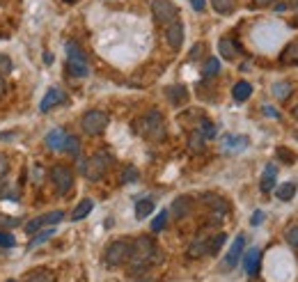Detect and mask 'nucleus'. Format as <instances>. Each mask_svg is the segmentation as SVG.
Returning <instances> with one entry per match:
<instances>
[{
    "label": "nucleus",
    "mask_w": 298,
    "mask_h": 282,
    "mask_svg": "<svg viewBox=\"0 0 298 282\" xmlns=\"http://www.w3.org/2000/svg\"><path fill=\"white\" fill-rule=\"evenodd\" d=\"M156 255V243L151 241V236H138L135 239V243L131 246V264H133V273L140 269H145V266L149 264L151 259H154Z\"/></svg>",
    "instance_id": "f257e3e1"
},
{
    "label": "nucleus",
    "mask_w": 298,
    "mask_h": 282,
    "mask_svg": "<svg viewBox=\"0 0 298 282\" xmlns=\"http://www.w3.org/2000/svg\"><path fill=\"white\" fill-rule=\"evenodd\" d=\"M108 165H110V156L106 154V152H99V154H94L92 158H87V161L83 163V175L90 181H99L101 177L106 175Z\"/></svg>",
    "instance_id": "f03ea898"
},
{
    "label": "nucleus",
    "mask_w": 298,
    "mask_h": 282,
    "mask_svg": "<svg viewBox=\"0 0 298 282\" xmlns=\"http://www.w3.org/2000/svg\"><path fill=\"white\" fill-rule=\"evenodd\" d=\"M106 264L108 266H122L131 259V243L124 239L120 241H112V243L106 248V255H104Z\"/></svg>",
    "instance_id": "7ed1b4c3"
},
{
    "label": "nucleus",
    "mask_w": 298,
    "mask_h": 282,
    "mask_svg": "<svg viewBox=\"0 0 298 282\" xmlns=\"http://www.w3.org/2000/svg\"><path fill=\"white\" fill-rule=\"evenodd\" d=\"M138 131L143 133L145 138H161L165 133V128H163V115H161L158 110L147 112V115H145L143 120L138 122Z\"/></svg>",
    "instance_id": "20e7f679"
},
{
    "label": "nucleus",
    "mask_w": 298,
    "mask_h": 282,
    "mask_svg": "<svg viewBox=\"0 0 298 282\" xmlns=\"http://www.w3.org/2000/svg\"><path fill=\"white\" fill-rule=\"evenodd\" d=\"M151 14H154V18L158 23L170 26V23L177 21L179 9H177V5L170 3V0H151Z\"/></svg>",
    "instance_id": "39448f33"
},
{
    "label": "nucleus",
    "mask_w": 298,
    "mask_h": 282,
    "mask_svg": "<svg viewBox=\"0 0 298 282\" xmlns=\"http://www.w3.org/2000/svg\"><path fill=\"white\" fill-rule=\"evenodd\" d=\"M81 126L87 136H99V133L106 131V126H108V115L101 110H87L81 120Z\"/></svg>",
    "instance_id": "423d86ee"
},
{
    "label": "nucleus",
    "mask_w": 298,
    "mask_h": 282,
    "mask_svg": "<svg viewBox=\"0 0 298 282\" xmlns=\"http://www.w3.org/2000/svg\"><path fill=\"white\" fill-rule=\"evenodd\" d=\"M51 179H53V184H55V188L62 193V195L69 193L71 186H74V175H71V170L67 165H55V167H53Z\"/></svg>",
    "instance_id": "0eeeda50"
},
{
    "label": "nucleus",
    "mask_w": 298,
    "mask_h": 282,
    "mask_svg": "<svg viewBox=\"0 0 298 282\" xmlns=\"http://www.w3.org/2000/svg\"><path fill=\"white\" fill-rule=\"evenodd\" d=\"M243 246H246V236L239 234L236 239H234V243L229 246L227 255H225V259H223V271H232L234 266L239 264V259H241V255H243Z\"/></svg>",
    "instance_id": "6e6552de"
},
{
    "label": "nucleus",
    "mask_w": 298,
    "mask_h": 282,
    "mask_svg": "<svg viewBox=\"0 0 298 282\" xmlns=\"http://www.w3.org/2000/svg\"><path fill=\"white\" fill-rule=\"evenodd\" d=\"M62 101H65V92L57 90V87H51V90L44 94L42 103H39V110H42V112H48L51 108H55L57 103H62Z\"/></svg>",
    "instance_id": "1a4fd4ad"
},
{
    "label": "nucleus",
    "mask_w": 298,
    "mask_h": 282,
    "mask_svg": "<svg viewBox=\"0 0 298 282\" xmlns=\"http://www.w3.org/2000/svg\"><path fill=\"white\" fill-rule=\"evenodd\" d=\"M165 37H168V44L172 48H179L184 44V23L182 21H174L168 26V32H165Z\"/></svg>",
    "instance_id": "9d476101"
},
{
    "label": "nucleus",
    "mask_w": 298,
    "mask_h": 282,
    "mask_svg": "<svg viewBox=\"0 0 298 282\" xmlns=\"http://www.w3.org/2000/svg\"><path fill=\"white\" fill-rule=\"evenodd\" d=\"M260 259H262V250L260 248H250L246 252V259H243V269L248 275H257L260 271Z\"/></svg>",
    "instance_id": "9b49d317"
},
{
    "label": "nucleus",
    "mask_w": 298,
    "mask_h": 282,
    "mask_svg": "<svg viewBox=\"0 0 298 282\" xmlns=\"http://www.w3.org/2000/svg\"><path fill=\"white\" fill-rule=\"evenodd\" d=\"M67 138L69 136H67L62 128H53V131L46 136V147H51V149H55V152H65Z\"/></svg>",
    "instance_id": "f8f14e48"
},
{
    "label": "nucleus",
    "mask_w": 298,
    "mask_h": 282,
    "mask_svg": "<svg viewBox=\"0 0 298 282\" xmlns=\"http://www.w3.org/2000/svg\"><path fill=\"white\" fill-rule=\"evenodd\" d=\"M190 209H193V200H190L188 195H179L177 200L172 202V216L174 218H184V216H188Z\"/></svg>",
    "instance_id": "ddd939ff"
},
{
    "label": "nucleus",
    "mask_w": 298,
    "mask_h": 282,
    "mask_svg": "<svg viewBox=\"0 0 298 282\" xmlns=\"http://www.w3.org/2000/svg\"><path fill=\"white\" fill-rule=\"evenodd\" d=\"M275 179H277V167L275 165H266V167H264V175H262V181H260L262 193L273 191V188H275Z\"/></svg>",
    "instance_id": "4468645a"
},
{
    "label": "nucleus",
    "mask_w": 298,
    "mask_h": 282,
    "mask_svg": "<svg viewBox=\"0 0 298 282\" xmlns=\"http://www.w3.org/2000/svg\"><path fill=\"white\" fill-rule=\"evenodd\" d=\"M165 97L170 99L172 106H182V103L188 99V92H186L184 85H170V87H165Z\"/></svg>",
    "instance_id": "2eb2a0df"
},
{
    "label": "nucleus",
    "mask_w": 298,
    "mask_h": 282,
    "mask_svg": "<svg viewBox=\"0 0 298 282\" xmlns=\"http://www.w3.org/2000/svg\"><path fill=\"white\" fill-rule=\"evenodd\" d=\"M202 202H207V204L211 206L213 211H218V214H227V209H229L227 202H225L221 195H213V193H204V195H202Z\"/></svg>",
    "instance_id": "dca6fc26"
},
{
    "label": "nucleus",
    "mask_w": 298,
    "mask_h": 282,
    "mask_svg": "<svg viewBox=\"0 0 298 282\" xmlns=\"http://www.w3.org/2000/svg\"><path fill=\"white\" fill-rule=\"evenodd\" d=\"M223 147L227 152H241L248 147V138L246 136H227L223 140Z\"/></svg>",
    "instance_id": "f3484780"
},
{
    "label": "nucleus",
    "mask_w": 298,
    "mask_h": 282,
    "mask_svg": "<svg viewBox=\"0 0 298 282\" xmlns=\"http://www.w3.org/2000/svg\"><path fill=\"white\" fill-rule=\"evenodd\" d=\"M67 58H69V62H71V64H87L85 53H83L74 42H67Z\"/></svg>",
    "instance_id": "a211bd4d"
},
{
    "label": "nucleus",
    "mask_w": 298,
    "mask_h": 282,
    "mask_svg": "<svg viewBox=\"0 0 298 282\" xmlns=\"http://www.w3.org/2000/svg\"><path fill=\"white\" fill-rule=\"evenodd\" d=\"M250 94H252V85L248 81H239L236 85H234V90H232L234 101H246Z\"/></svg>",
    "instance_id": "6ab92c4d"
},
{
    "label": "nucleus",
    "mask_w": 298,
    "mask_h": 282,
    "mask_svg": "<svg viewBox=\"0 0 298 282\" xmlns=\"http://www.w3.org/2000/svg\"><path fill=\"white\" fill-rule=\"evenodd\" d=\"M280 62H285V64H298V42L287 44V48L280 53Z\"/></svg>",
    "instance_id": "aec40b11"
},
{
    "label": "nucleus",
    "mask_w": 298,
    "mask_h": 282,
    "mask_svg": "<svg viewBox=\"0 0 298 282\" xmlns=\"http://www.w3.org/2000/svg\"><path fill=\"white\" fill-rule=\"evenodd\" d=\"M26 282H55V275L46 269H35L26 275Z\"/></svg>",
    "instance_id": "412c9836"
},
{
    "label": "nucleus",
    "mask_w": 298,
    "mask_h": 282,
    "mask_svg": "<svg viewBox=\"0 0 298 282\" xmlns=\"http://www.w3.org/2000/svg\"><path fill=\"white\" fill-rule=\"evenodd\" d=\"M207 252H209V241L197 239V241H193V246L188 248V257L190 259H197V257L207 255Z\"/></svg>",
    "instance_id": "4be33fe9"
},
{
    "label": "nucleus",
    "mask_w": 298,
    "mask_h": 282,
    "mask_svg": "<svg viewBox=\"0 0 298 282\" xmlns=\"http://www.w3.org/2000/svg\"><path fill=\"white\" fill-rule=\"evenodd\" d=\"M92 209H94V202H92V200H83V202H78V206L74 209V214H71V220H83L87 214H90Z\"/></svg>",
    "instance_id": "5701e85b"
},
{
    "label": "nucleus",
    "mask_w": 298,
    "mask_h": 282,
    "mask_svg": "<svg viewBox=\"0 0 298 282\" xmlns=\"http://www.w3.org/2000/svg\"><path fill=\"white\" fill-rule=\"evenodd\" d=\"M218 48H221V55H223V58H227V60H234V58L239 55V48L234 46L232 39H221Z\"/></svg>",
    "instance_id": "b1692460"
},
{
    "label": "nucleus",
    "mask_w": 298,
    "mask_h": 282,
    "mask_svg": "<svg viewBox=\"0 0 298 282\" xmlns=\"http://www.w3.org/2000/svg\"><path fill=\"white\" fill-rule=\"evenodd\" d=\"M151 211H154V202H151V200H140L138 204H135V218H138V220L147 218Z\"/></svg>",
    "instance_id": "393cba45"
},
{
    "label": "nucleus",
    "mask_w": 298,
    "mask_h": 282,
    "mask_svg": "<svg viewBox=\"0 0 298 282\" xmlns=\"http://www.w3.org/2000/svg\"><path fill=\"white\" fill-rule=\"evenodd\" d=\"M271 92L275 94V99H289V94H291V83H289V81L275 83V85L271 87Z\"/></svg>",
    "instance_id": "a878e982"
},
{
    "label": "nucleus",
    "mask_w": 298,
    "mask_h": 282,
    "mask_svg": "<svg viewBox=\"0 0 298 282\" xmlns=\"http://www.w3.org/2000/svg\"><path fill=\"white\" fill-rule=\"evenodd\" d=\"M275 195H277V200H282V202H289L291 197L296 195V186L291 184H282V186H277V191H275Z\"/></svg>",
    "instance_id": "bb28decb"
},
{
    "label": "nucleus",
    "mask_w": 298,
    "mask_h": 282,
    "mask_svg": "<svg viewBox=\"0 0 298 282\" xmlns=\"http://www.w3.org/2000/svg\"><path fill=\"white\" fill-rule=\"evenodd\" d=\"M221 71V60H218V58H209L207 62H204V69H202V73L204 76H216V73Z\"/></svg>",
    "instance_id": "cd10ccee"
},
{
    "label": "nucleus",
    "mask_w": 298,
    "mask_h": 282,
    "mask_svg": "<svg viewBox=\"0 0 298 282\" xmlns=\"http://www.w3.org/2000/svg\"><path fill=\"white\" fill-rule=\"evenodd\" d=\"M53 234H55V227H48L46 232H39V234L35 236V239H32L30 243H28V248H37V246H42L44 241H48V239H51Z\"/></svg>",
    "instance_id": "c85d7f7f"
},
{
    "label": "nucleus",
    "mask_w": 298,
    "mask_h": 282,
    "mask_svg": "<svg viewBox=\"0 0 298 282\" xmlns=\"http://www.w3.org/2000/svg\"><path fill=\"white\" fill-rule=\"evenodd\" d=\"M211 5L218 14H232L234 9V0H211Z\"/></svg>",
    "instance_id": "c756f323"
},
{
    "label": "nucleus",
    "mask_w": 298,
    "mask_h": 282,
    "mask_svg": "<svg viewBox=\"0 0 298 282\" xmlns=\"http://www.w3.org/2000/svg\"><path fill=\"white\" fill-rule=\"evenodd\" d=\"M200 133H202L204 140H211V138H216V126H213L209 120H202V124H200Z\"/></svg>",
    "instance_id": "7c9ffc66"
},
{
    "label": "nucleus",
    "mask_w": 298,
    "mask_h": 282,
    "mask_svg": "<svg viewBox=\"0 0 298 282\" xmlns=\"http://www.w3.org/2000/svg\"><path fill=\"white\" fill-rule=\"evenodd\" d=\"M165 222H168V211H161L158 216L154 218V222H151V232H161V230H165Z\"/></svg>",
    "instance_id": "2f4dec72"
},
{
    "label": "nucleus",
    "mask_w": 298,
    "mask_h": 282,
    "mask_svg": "<svg viewBox=\"0 0 298 282\" xmlns=\"http://www.w3.org/2000/svg\"><path fill=\"white\" fill-rule=\"evenodd\" d=\"M62 218H65V214H62V211H51V214H44L42 216L44 225H57Z\"/></svg>",
    "instance_id": "473e14b6"
},
{
    "label": "nucleus",
    "mask_w": 298,
    "mask_h": 282,
    "mask_svg": "<svg viewBox=\"0 0 298 282\" xmlns=\"http://www.w3.org/2000/svg\"><path fill=\"white\" fill-rule=\"evenodd\" d=\"M225 241H227V236H225V234H218L213 241H209V255H216V252L223 248Z\"/></svg>",
    "instance_id": "72a5a7b5"
},
{
    "label": "nucleus",
    "mask_w": 298,
    "mask_h": 282,
    "mask_svg": "<svg viewBox=\"0 0 298 282\" xmlns=\"http://www.w3.org/2000/svg\"><path fill=\"white\" fill-rule=\"evenodd\" d=\"M65 152H69L71 156H78V152H81V142L76 140L74 136L67 138V145H65Z\"/></svg>",
    "instance_id": "f704fd0d"
},
{
    "label": "nucleus",
    "mask_w": 298,
    "mask_h": 282,
    "mask_svg": "<svg viewBox=\"0 0 298 282\" xmlns=\"http://www.w3.org/2000/svg\"><path fill=\"white\" fill-rule=\"evenodd\" d=\"M42 227H44L42 216H37V218H32V220H28V222H26V232H28V234H35V232H39Z\"/></svg>",
    "instance_id": "c9c22d12"
},
{
    "label": "nucleus",
    "mask_w": 298,
    "mask_h": 282,
    "mask_svg": "<svg viewBox=\"0 0 298 282\" xmlns=\"http://www.w3.org/2000/svg\"><path fill=\"white\" fill-rule=\"evenodd\" d=\"M9 71H12V60H9V55H3V53H0V78L7 76Z\"/></svg>",
    "instance_id": "e433bc0d"
},
{
    "label": "nucleus",
    "mask_w": 298,
    "mask_h": 282,
    "mask_svg": "<svg viewBox=\"0 0 298 282\" xmlns=\"http://www.w3.org/2000/svg\"><path fill=\"white\" fill-rule=\"evenodd\" d=\"M202 142H204L202 133H200V131H195V133H193V136H190L188 145H190V149H202Z\"/></svg>",
    "instance_id": "4c0bfd02"
},
{
    "label": "nucleus",
    "mask_w": 298,
    "mask_h": 282,
    "mask_svg": "<svg viewBox=\"0 0 298 282\" xmlns=\"http://www.w3.org/2000/svg\"><path fill=\"white\" fill-rule=\"evenodd\" d=\"M0 246L3 248H12V246H16V239L12 234H7V232H0Z\"/></svg>",
    "instance_id": "58836bf2"
},
{
    "label": "nucleus",
    "mask_w": 298,
    "mask_h": 282,
    "mask_svg": "<svg viewBox=\"0 0 298 282\" xmlns=\"http://www.w3.org/2000/svg\"><path fill=\"white\" fill-rule=\"evenodd\" d=\"M135 179H138V170H135V167H126L124 175H122V181L129 184V181H135Z\"/></svg>",
    "instance_id": "ea45409f"
},
{
    "label": "nucleus",
    "mask_w": 298,
    "mask_h": 282,
    "mask_svg": "<svg viewBox=\"0 0 298 282\" xmlns=\"http://www.w3.org/2000/svg\"><path fill=\"white\" fill-rule=\"evenodd\" d=\"M277 156H280L285 163H294V161H296L294 152H291V149H285V147H280V149H277Z\"/></svg>",
    "instance_id": "a19ab883"
},
{
    "label": "nucleus",
    "mask_w": 298,
    "mask_h": 282,
    "mask_svg": "<svg viewBox=\"0 0 298 282\" xmlns=\"http://www.w3.org/2000/svg\"><path fill=\"white\" fill-rule=\"evenodd\" d=\"M287 241H289L294 248H298V225H294L289 232H287Z\"/></svg>",
    "instance_id": "79ce46f5"
},
{
    "label": "nucleus",
    "mask_w": 298,
    "mask_h": 282,
    "mask_svg": "<svg viewBox=\"0 0 298 282\" xmlns=\"http://www.w3.org/2000/svg\"><path fill=\"white\" fill-rule=\"evenodd\" d=\"M202 53H204V46H202V44H197V46H193V51H190L188 58H190V60H197Z\"/></svg>",
    "instance_id": "37998d69"
},
{
    "label": "nucleus",
    "mask_w": 298,
    "mask_h": 282,
    "mask_svg": "<svg viewBox=\"0 0 298 282\" xmlns=\"http://www.w3.org/2000/svg\"><path fill=\"white\" fill-rule=\"evenodd\" d=\"M7 170H9V163H7V158H5L3 154H0V179H3V177L7 175Z\"/></svg>",
    "instance_id": "c03bdc74"
},
{
    "label": "nucleus",
    "mask_w": 298,
    "mask_h": 282,
    "mask_svg": "<svg viewBox=\"0 0 298 282\" xmlns=\"http://www.w3.org/2000/svg\"><path fill=\"white\" fill-rule=\"evenodd\" d=\"M190 5H193L195 12H202L204 5H207V0H190Z\"/></svg>",
    "instance_id": "a18cd8bd"
},
{
    "label": "nucleus",
    "mask_w": 298,
    "mask_h": 282,
    "mask_svg": "<svg viewBox=\"0 0 298 282\" xmlns=\"http://www.w3.org/2000/svg\"><path fill=\"white\" fill-rule=\"evenodd\" d=\"M262 110H264V115H268V117H275V120H277V115H280V112H277L275 108H271V106H264Z\"/></svg>",
    "instance_id": "49530a36"
},
{
    "label": "nucleus",
    "mask_w": 298,
    "mask_h": 282,
    "mask_svg": "<svg viewBox=\"0 0 298 282\" xmlns=\"http://www.w3.org/2000/svg\"><path fill=\"white\" fill-rule=\"evenodd\" d=\"M273 0H252V5H255V7H266V5H271Z\"/></svg>",
    "instance_id": "de8ad7c7"
},
{
    "label": "nucleus",
    "mask_w": 298,
    "mask_h": 282,
    "mask_svg": "<svg viewBox=\"0 0 298 282\" xmlns=\"http://www.w3.org/2000/svg\"><path fill=\"white\" fill-rule=\"evenodd\" d=\"M262 220H264V214H262V211H257V214L252 216V225H260Z\"/></svg>",
    "instance_id": "09e8293b"
},
{
    "label": "nucleus",
    "mask_w": 298,
    "mask_h": 282,
    "mask_svg": "<svg viewBox=\"0 0 298 282\" xmlns=\"http://www.w3.org/2000/svg\"><path fill=\"white\" fill-rule=\"evenodd\" d=\"M275 9H277V12H285L287 5H285V3H277V5H275Z\"/></svg>",
    "instance_id": "8fccbe9b"
},
{
    "label": "nucleus",
    "mask_w": 298,
    "mask_h": 282,
    "mask_svg": "<svg viewBox=\"0 0 298 282\" xmlns=\"http://www.w3.org/2000/svg\"><path fill=\"white\" fill-rule=\"evenodd\" d=\"M3 92H5V81L0 78V94H3Z\"/></svg>",
    "instance_id": "3c124183"
},
{
    "label": "nucleus",
    "mask_w": 298,
    "mask_h": 282,
    "mask_svg": "<svg viewBox=\"0 0 298 282\" xmlns=\"http://www.w3.org/2000/svg\"><path fill=\"white\" fill-rule=\"evenodd\" d=\"M294 117H296V120H298V106L294 108Z\"/></svg>",
    "instance_id": "603ef678"
},
{
    "label": "nucleus",
    "mask_w": 298,
    "mask_h": 282,
    "mask_svg": "<svg viewBox=\"0 0 298 282\" xmlns=\"http://www.w3.org/2000/svg\"><path fill=\"white\" fill-rule=\"evenodd\" d=\"M7 282H16V280H7Z\"/></svg>",
    "instance_id": "864d4df0"
},
{
    "label": "nucleus",
    "mask_w": 298,
    "mask_h": 282,
    "mask_svg": "<svg viewBox=\"0 0 298 282\" xmlns=\"http://www.w3.org/2000/svg\"><path fill=\"white\" fill-rule=\"evenodd\" d=\"M296 23H298V18H296Z\"/></svg>",
    "instance_id": "5fc2aeb1"
}]
</instances>
